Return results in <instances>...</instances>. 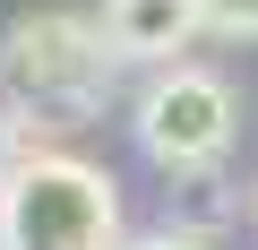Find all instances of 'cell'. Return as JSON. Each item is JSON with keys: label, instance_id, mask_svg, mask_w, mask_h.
Wrapping results in <instances>:
<instances>
[{"label": "cell", "instance_id": "cell-2", "mask_svg": "<svg viewBox=\"0 0 258 250\" xmlns=\"http://www.w3.org/2000/svg\"><path fill=\"white\" fill-rule=\"evenodd\" d=\"M0 250H129L112 173L60 147H26L18 173L0 181Z\"/></svg>", "mask_w": 258, "mask_h": 250}, {"label": "cell", "instance_id": "cell-1", "mask_svg": "<svg viewBox=\"0 0 258 250\" xmlns=\"http://www.w3.org/2000/svg\"><path fill=\"white\" fill-rule=\"evenodd\" d=\"M112 43L103 18L78 9H26L9 35H0V112L43 147V130H69V121H95L103 86H112Z\"/></svg>", "mask_w": 258, "mask_h": 250}, {"label": "cell", "instance_id": "cell-3", "mask_svg": "<svg viewBox=\"0 0 258 250\" xmlns=\"http://www.w3.org/2000/svg\"><path fill=\"white\" fill-rule=\"evenodd\" d=\"M138 147L164 164V173H207L224 147H232V86L215 69H155V86L138 95Z\"/></svg>", "mask_w": 258, "mask_h": 250}, {"label": "cell", "instance_id": "cell-7", "mask_svg": "<svg viewBox=\"0 0 258 250\" xmlns=\"http://www.w3.org/2000/svg\"><path fill=\"white\" fill-rule=\"evenodd\" d=\"M249 216H258V198H249Z\"/></svg>", "mask_w": 258, "mask_h": 250}, {"label": "cell", "instance_id": "cell-6", "mask_svg": "<svg viewBox=\"0 0 258 250\" xmlns=\"http://www.w3.org/2000/svg\"><path fill=\"white\" fill-rule=\"evenodd\" d=\"M129 250H207L189 224H164V233H138V241H129Z\"/></svg>", "mask_w": 258, "mask_h": 250}, {"label": "cell", "instance_id": "cell-5", "mask_svg": "<svg viewBox=\"0 0 258 250\" xmlns=\"http://www.w3.org/2000/svg\"><path fill=\"white\" fill-rule=\"evenodd\" d=\"M198 18H207V35H258V0H198Z\"/></svg>", "mask_w": 258, "mask_h": 250}, {"label": "cell", "instance_id": "cell-4", "mask_svg": "<svg viewBox=\"0 0 258 250\" xmlns=\"http://www.w3.org/2000/svg\"><path fill=\"white\" fill-rule=\"evenodd\" d=\"M103 43L120 61H147V69H181V43L207 35L198 0H103Z\"/></svg>", "mask_w": 258, "mask_h": 250}]
</instances>
